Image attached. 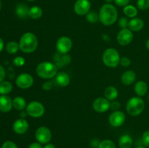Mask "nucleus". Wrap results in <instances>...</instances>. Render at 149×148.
<instances>
[{
	"label": "nucleus",
	"instance_id": "obj_8",
	"mask_svg": "<svg viewBox=\"0 0 149 148\" xmlns=\"http://www.w3.org/2000/svg\"><path fill=\"white\" fill-rule=\"evenodd\" d=\"M72 46V40L71 39V38L66 36L60 37L57 40L56 44H55V48L58 53L63 54V55L68 54L71 51Z\"/></svg>",
	"mask_w": 149,
	"mask_h": 148
},
{
	"label": "nucleus",
	"instance_id": "obj_51",
	"mask_svg": "<svg viewBox=\"0 0 149 148\" xmlns=\"http://www.w3.org/2000/svg\"><path fill=\"white\" fill-rule=\"evenodd\" d=\"M148 101H149V94H148Z\"/></svg>",
	"mask_w": 149,
	"mask_h": 148
},
{
	"label": "nucleus",
	"instance_id": "obj_10",
	"mask_svg": "<svg viewBox=\"0 0 149 148\" xmlns=\"http://www.w3.org/2000/svg\"><path fill=\"white\" fill-rule=\"evenodd\" d=\"M134 35L132 31L129 28H122L118 33L116 36V40L121 46H127L132 41Z\"/></svg>",
	"mask_w": 149,
	"mask_h": 148
},
{
	"label": "nucleus",
	"instance_id": "obj_22",
	"mask_svg": "<svg viewBox=\"0 0 149 148\" xmlns=\"http://www.w3.org/2000/svg\"><path fill=\"white\" fill-rule=\"evenodd\" d=\"M13 106L16 110L23 111L26 108V102L23 97L17 96L13 100Z\"/></svg>",
	"mask_w": 149,
	"mask_h": 148
},
{
	"label": "nucleus",
	"instance_id": "obj_28",
	"mask_svg": "<svg viewBox=\"0 0 149 148\" xmlns=\"http://www.w3.org/2000/svg\"><path fill=\"white\" fill-rule=\"evenodd\" d=\"M20 49L19 43L15 41H10L6 45V51L10 54H15Z\"/></svg>",
	"mask_w": 149,
	"mask_h": 148
},
{
	"label": "nucleus",
	"instance_id": "obj_16",
	"mask_svg": "<svg viewBox=\"0 0 149 148\" xmlns=\"http://www.w3.org/2000/svg\"><path fill=\"white\" fill-rule=\"evenodd\" d=\"M136 80V73L133 71H127L123 73L121 76V81L125 86H130L135 83Z\"/></svg>",
	"mask_w": 149,
	"mask_h": 148
},
{
	"label": "nucleus",
	"instance_id": "obj_33",
	"mask_svg": "<svg viewBox=\"0 0 149 148\" xmlns=\"http://www.w3.org/2000/svg\"><path fill=\"white\" fill-rule=\"evenodd\" d=\"M142 142L146 147H149V130L146 131L142 135Z\"/></svg>",
	"mask_w": 149,
	"mask_h": 148
},
{
	"label": "nucleus",
	"instance_id": "obj_13",
	"mask_svg": "<svg viewBox=\"0 0 149 148\" xmlns=\"http://www.w3.org/2000/svg\"><path fill=\"white\" fill-rule=\"evenodd\" d=\"M110 101L106 97H97L93 103V108L97 113H105L110 109Z\"/></svg>",
	"mask_w": 149,
	"mask_h": 148
},
{
	"label": "nucleus",
	"instance_id": "obj_46",
	"mask_svg": "<svg viewBox=\"0 0 149 148\" xmlns=\"http://www.w3.org/2000/svg\"><path fill=\"white\" fill-rule=\"evenodd\" d=\"M146 46L147 49L149 50V39L146 41Z\"/></svg>",
	"mask_w": 149,
	"mask_h": 148
},
{
	"label": "nucleus",
	"instance_id": "obj_4",
	"mask_svg": "<svg viewBox=\"0 0 149 148\" xmlns=\"http://www.w3.org/2000/svg\"><path fill=\"white\" fill-rule=\"evenodd\" d=\"M145 109V102L141 97H132L126 104V110L131 116H138Z\"/></svg>",
	"mask_w": 149,
	"mask_h": 148
},
{
	"label": "nucleus",
	"instance_id": "obj_44",
	"mask_svg": "<svg viewBox=\"0 0 149 148\" xmlns=\"http://www.w3.org/2000/svg\"><path fill=\"white\" fill-rule=\"evenodd\" d=\"M4 41H3V39L0 37V52H1V51L4 49Z\"/></svg>",
	"mask_w": 149,
	"mask_h": 148
},
{
	"label": "nucleus",
	"instance_id": "obj_25",
	"mask_svg": "<svg viewBox=\"0 0 149 148\" xmlns=\"http://www.w3.org/2000/svg\"><path fill=\"white\" fill-rule=\"evenodd\" d=\"M124 13H125V15L128 17H130V18H134V17H136V16L138 15V9L133 5H131V4H128V5L125 6L124 7L123 10Z\"/></svg>",
	"mask_w": 149,
	"mask_h": 148
},
{
	"label": "nucleus",
	"instance_id": "obj_39",
	"mask_svg": "<svg viewBox=\"0 0 149 148\" xmlns=\"http://www.w3.org/2000/svg\"><path fill=\"white\" fill-rule=\"evenodd\" d=\"M52 88V84L50 81H45L42 84V89L45 91H49Z\"/></svg>",
	"mask_w": 149,
	"mask_h": 148
},
{
	"label": "nucleus",
	"instance_id": "obj_47",
	"mask_svg": "<svg viewBox=\"0 0 149 148\" xmlns=\"http://www.w3.org/2000/svg\"><path fill=\"white\" fill-rule=\"evenodd\" d=\"M105 1H106V3H107V4H111L113 1H114V0H105Z\"/></svg>",
	"mask_w": 149,
	"mask_h": 148
},
{
	"label": "nucleus",
	"instance_id": "obj_11",
	"mask_svg": "<svg viewBox=\"0 0 149 148\" xmlns=\"http://www.w3.org/2000/svg\"><path fill=\"white\" fill-rule=\"evenodd\" d=\"M126 115L125 113L121 110L113 111L109 117V122L113 127L119 128L125 123Z\"/></svg>",
	"mask_w": 149,
	"mask_h": 148
},
{
	"label": "nucleus",
	"instance_id": "obj_6",
	"mask_svg": "<svg viewBox=\"0 0 149 148\" xmlns=\"http://www.w3.org/2000/svg\"><path fill=\"white\" fill-rule=\"evenodd\" d=\"M27 114L31 118H38L45 114V107L42 102L39 101H31L27 104L26 108Z\"/></svg>",
	"mask_w": 149,
	"mask_h": 148
},
{
	"label": "nucleus",
	"instance_id": "obj_15",
	"mask_svg": "<svg viewBox=\"0 0 149 148\" xmlns=\"http://www.w3.org/2000/svg\"><path fill=\"white\" fill-rule=\"evenodd\" d=\"M13 107V100L10 97L7 95L0 96V111L2 113H8Z\"/></svg>",
	"mask_w": 149,
	"mask_h": 148
},
{
	"label": "nucleus",
	"instance_id": "obj_45",
	"mask_svg": "<svg viewBox=\"0 0 149 148\" xmlns=\"http://www.w3.org/2000/svg\"><path fill=\"white\" fill-rule=\"evenodd\" d=\"M26 114H27V113H26V111L24 112V111H23H23L21 112V113H20V117H21V118H24L26 116ZM27 115H28V114H27Z\"/></svg>",
	"mask_w": 149,
	"mask_h": 148
},
{
	"label": "nucleus",
	"instance_id": "obj_40",
	"mask_svg": "<svg viewBox=\"0 0 149 148\" xmlns=\"http://www.w3.org/2000/svg\"><path fill=\"white\" fill-rule=\"evenodd\" d=\"M6 77L5 70L1 65H0V82L3 81Z\"/></svg>",
	"mask_w": 149,
	"mask_h": 148
},
{
	"label": "nucleus",
	"instance_id": "obj_49",
	"mask_svg": "<svg viewBox=\"0 0 149 148\" xmlns=\"http://www.w3.org/2000/svg\"><path fill=\"white\" fill-rule=\"evenodd\" d=\"M1 0H0V10H1Z\"/></svg>",
	"mask_w": 149,
	"mask_h": 148
},
{
	"label": "nucleus",
	"instance_id": "obj_35",
	"mask_svg": "<svg viewBox=\"0 0 149 148\" xmlns=\"http://www.w3.org/2000/svg\"><path fill=\"white\" fill-rule=\"evenodd\" d=\"M129 25V21H128L127 17H121L119 20V26L121 28H127Z\"/></svg>",
	"mask_w": 149,
	"mask_h": 148
},
{
	"label": "nucleus",
	"instance_id": "obj_26",
	"mask_svg": "<svg viewBox=\"0 0 149 148\" xmlns=\"http://www.w3.org/2000/svg\"><path fill=\"white\" fill-rule=\"evenodd\" d=\"M58 57L57 56L56 57L58 59H55V61H56V63H57V66H62V65H68L71 62V56L67 54L65 55H63V54H60L58 53Z\"/></svg>",
	"mask_w": 149,
	"mask_h": 148
},
{
	"label": "nucleus",
	"instance_id": "obj_36",
	"mask_svg": "<svg viewBox=\"0 0 149 148\" xmlns=\"http://www.w3.org/2000/svg\"><path fill=\"white\" fill-rule=\"evenodd\" d=\"M1 148H18V147L12 141H6L1 146Z\"/></svg>",
	"mask_w": 149,
	"mask_h": 148
},
{
	"label": "nucleus",
	"instance_id": "obj_43",
	"mask_svg": "<svg viewBox=\"0 0 149 148\" xmlns=\"http://www.w3.org/2000/svg\"><path fill=\"white\" fill-rule=\"evenodd\" d=\"M43 148H56V147H55V146L53 145V144H52L49 142V143L46 144Z\"/></svg>",
	"mask_w": 149,
	"mask_h": 148
},
{
	"label": "nucleus",
	"instance_id": "obj_30",
	"mask_svg": "<svg viewBox=\"0 0 149 148\" xmlns=\"http://www.w3.org/2000/svg\"><path fill=\"white\" fill-rule=\"evenodd\" d=\"M97 148H116L114 142L111 139H104L99 143Z\"/></svg>",
	"mask_w": 149,
	"mask_h": 148
},
{
	"label": "nucleus",
	"instance_id": "obj_23",
	"mask_svg": "<svg viewBox=\"0 0 149 148\" xmlns=\"http://www.w3.org/2000/svg\"><path fill=\"white\" fill-rule=\"evenodd\" d=\"M29 7L25 4H19L16 7L15 13L17 16L20 18H26L29 16Z\"/></svg>",
	"mask_w": 149,
	"mask_h": 148
},
{
	"label": "nucleus",
	"instance_id": "obj_9",
	"mask_svg": "<svg viewBox=\"0 0 149 148\" xmlns=\"http://www.w3.org/2000/svg\"><path fill=\"white\" fill-rule=\"evenodd\" d=\"M34 80L31 74L27 73H20L15 80V84L17 87L22 89H27L33 86Z\"/></svg>",
	"mask_w": 149,
	"mask_h": 148
},
{
	"label": "nucleus",
	"instance_id": "obj_3",
	"mask_svg": "<svg viewBox=\"0 0 149 148\" xmlns=\"http://www.w3.org/2000/svg\"><path fill=\"white\" fill-rule=\"evenodd\" d=\"M58 66L49 61H44L38 64L36 68V74L44 79L53 78L58 73Z\"/></svg>",
	"mask_w": 149,
	"mask_h": 148
},
{
	"label": "nucleus",
	"instance_id": "obj_14",
	"mask_svg": "<svg viewBox=\"0 0 149 148\" xmlns=\"http://www.w3.org/2000/svg\"><path fill=\"white\" fill-rule=\"evenodd\" d=\"M29 124L25 118L17 119L13 123V131L17 134H23L29 130Z\"/></svg>",
	"mask_w": 149,
	"mask_h": 148
},
{
	"label": "nucleus",
	"instance_id": "obj_48",
	"mask_svg": "<svg viewBox=\"0 0 149 148\" xmlns=\"http://www.w3.org/2000/svg\"><path fill=\"white\" fill-rule=\"evenodd\" d=\"M136 148H146V147H145V146H138V147H137Z\"/></svg>",
	"mask_w": 149,
	"mask_h": 148
},
{
	"label": "nucleus",
	"instance_id": "obj_17",
	"mask_svg": "<svg viewBox=\"0 0 149 148\" xmlns=\"http://www.w3.org/2000/svg\"><path fill=\"white\" fill-rule=\"evenodd\" d=\"M144 27V21L139 17H134L129 21L128 28L132 31H140Z\"/></svg>",
	"mask_w": 149,
	"mask_h": 148
},
{
	"label": "nucleus",
	"instance_id": "obj_27",
	"mask_svg": "<svg viewBox=\"0 0 149 148\" xmlns=\"http://www.w3.org/2000/svg\"><path fill=\"white\" fill-rule=\"evenodd\" d=\"M13 90V84L10 81H3L0 82V94L7 95Z\"/></svg>",
	"mask_w": 149,
	"mask_h": 148
},
{
	"label": "nucleus",
	"instance_id": "obj_21",
	"mask_svg": "<svg viewBox=\"0 0 149 148\" xmlns=\"http://www.w3.org/2000/svg\"><path fill=\"white\" fill-rule=\"evenodd\" d=\"M119 95V91L118 89L113 86H109L106 87L104 91V96L109 101H113L116 100V99Z\"/></svg>",
	"mask_w": 149,
	"mask_h": 148
},
{
	"label": "nucleus",
	"instance_id": "obj_50",
	"mask_svg": "<svg viewBox=\"0 0 149 148\" xmlns=\"http://www.w3.org/2000/svg\"><path fill=\"white\" fill-rule=\"evenodd\" d=\"M29 1H36V0H27Z\"/></svg>",
	"mask_w": 149,
	"mask_h": 148
},
{
	"label": "nucleus",
	"instance_id": "obj_32",
	"mask_svg": "<svg viewBox=\"0 0 149 148\" xmlns=\"http://www.w3.org/2000/svg\"><path fill=\"white\" fill-rule=\"evenodd\" d=\"M26 63V59L23 57H16L13 59V64L17 67H21L23 66Z\"/></svg>",
	"mask_w": 149,
	"mask_h": 148
},
{
	"label": "nucleus",
	"instance_id": "obj_1",
	"mask_svg": "<svg viewBox=\"0 0 149 148\" xmlns=\"http://www.w3.org/2000/svg\"><path fill=\"white\" fill-rule=\"evenodd\" d=\"M118 18V12L111 4H105L99 12V21L106 26L114 24Z\"/></svg>",
	"mask_w": 149,
	"mask_h": 148
},
{
	"label": "nucleus",
	"instance_id": "obj_20",
	"mask_svg": "<svg viewBox=\"0 0 149 148\" xmlns=\"http://www.w3.org/2000/svg\"><path fill=\"white\" fill-rule=\"evenodd\" d=\"M118 143L120 148H131L133 145V140L130 135L123 134L119 137Z\"/></svg>",
	"mask_w": 149,
	"mask_h": 148
},
{
	"label": "nucleus",
	"instance_id": "obj_24",
	"mask_svg": "<svg viewBox=\"0 0 149 148\" xmlns=\"http://www.w3.org/2000/svg\"><path fill=\"white\" fill-rule=\"evenodd\" d=\"M42 15H43V10L39 6H33L29 9V17H30L31 18L37 20L42 17Z\"/></svg>",
	"mask_w": 149,
	"mask_h": 148
},
{
	"label": "nucleus",
	"instance_id": "obj_7",
	"mask_svg": "<svg viewBox=\"0 0 149 148\" xmlns=\"http://www.w3.org/2000/svg\"><path fill=\"white\" fill-rule=\"evenodd\" d=\"M35 138L39 143L46 145L49 143L52 139V132L47 126H40L36 130Z\"/></svg>",
	"mask_w": 149,
	"mask_h": 148
},
{
	"label": "nucleus",
	"instance_id": "obj_34",
	"mask_svg": "<svg viewBox=\"0 0 149 148\" xmlns=\"http://www.w3.org/2000/svg\"><path fill=\"white\" fill-rule=\"evenodd\" d=\"M120 65L122 67L127 68V67H129L131 65L130 59L127 57H121L120 59Z\"/></svg>",
	"mask_w": 149,
	"mask_h": 148
},
{
	"label": "nucleus",
	"instance_id": "obj_18",
	"mask_svg": "<svg viewBox=\"0 0 149 148\" xmlns=\"http://www.w3.org/2000/svg\"><path fill=\"white\" fill-rule=\"evenodd\" d=\"M148 84L143 81H138L134 86V91L138 97H143L148 92Z\"/></svg>",
	"mask_w": 149,
	"mask_h": 148
},
{
	"label": "nucleus",
	"instance_id": "obj_2",
	"mask_svg": "<svg viewBox=\"0 0 149 148\" xmlns=\"http://www.w3.org/2000/svg\"><path fill=\"white\" fill-rule=\"evenodd\" d=\"M20 51L26 54L33 53L38 47V39L34 33L26 32L23 33L19 41Z\"/></svg>",
	"mask_w": 149,
	"mask_h": 148
},
{
	"label": "nucleus",
	"instance_id": "obj_38",
	"mask_svg": "<svg viewBox=\"0 0 149 148\" xmlns=\"http://www.w3.org/2000/svg\"><path fill=\"white\" fill-rule=\"evenodd\" d=\"M130 0H114L115 4L119 7H124L128 5Z\"/></svg>",
	"mask_w": 149,
	"mask_h": 148
},
{
	"label": "nucleus",
	"instance_id": "obj_42",
	"mask_svg": "<svg viewBox=\"0 0 149 148\" xmlns=\"http://www.w3.org/2000/svg\"><path fill=\"white\" fill-rule=\"evenodd\" d=\"M99 143H100V142H99L98 141H97L96 139H94V140L92 141V146H93V147H98Z\"/></svg>",
	"mask_w": 149,
	"mask_h": 148
},
{
	"label": "nucleus",
	"instance_id": "obj_31",
	"mask_svg": "<svg viewBox=\"0 0 149 148\" xmlns=\"http://www.w3.org/2000/svg\"><path fill=\"white\" fill-rule=\"evenodd\" d=\"M137 7L141 10H146L149 8V0H138Z\"/></svg>",
	"mask_w": 149,
	"mask_h": 148
},
{
	"label": "nucleus",
	"instance_id": "obj_29",
	"mask_svg": "<svg viewBox=\"0 0 149 148\" xmlns=\"http://www.w3.org/2000/svg\"><path fill=\"white\" fill-rule=\"evenodd\" d=\"M86 19L90 23H96L99 20V15L95 11H90L86 15Z\"/></svg>",
	"mask_w": 149,
	"mask_h": 148
},
{
	"label": "nucleus",
	"instance_id": "obj_19",
	"mask_svg": "<svg viewBox=\"0 0 149 148\" xmlns=\"http://www.w3.org/2000/svg\"><path fill=\"white\" fill-rule=\"evenodd\" d=\"M55 81L58 86L66 87L70 84V77L65 72H59L55 75Z\"/></svg>",
	"mask_w": 149,
	"mask_h": 148
},
{
	"label": "nucleus",
	"instance_id": "obj_37",
	"mask_svg": "<svg viewBox=\"0 0 149 148\" xmlns=\"http://www.w3.org/2000/svg\"><path fill=\"white\" fill-rule=\"evenodd\" d=\"M121 104L119 103V101H116V100H113L111 101V102L110 103V108L113 111H116V110H119V109L120 108Z\"/></svg>",
	"mask_w": 149,
	"mask_h": 148
},
{
	"label": "nucleus",
	"instance_id": "obj_12",
	"mask_svg": "<svg viewBox=\"0 0 149 148\" xmlns=\"http://www.w3.org/2000/svg\"><path fill=\"white\" fill-rule=\"evenodd\" d=\"M91 4L89 0H77L74 6V10L78 15H86L90 12Z\"/></svg>",
	"mask_w": 149,
	"mask_h": 148
},
{
	"label": "nucleus",
	"instance_id": "obj_5",
	"mask_svg": "<svg viewBox=\"0 0 149 148\" xmlns=\"http://www.w3.org/2000/svg\"><path fill=\"white\" fill-rule=\"evenodd\" d=\"M121 57L114 48H108L103 52L102 60L105 65L109 68H116L120 64Z\"/></svg>",
	"mask_w": 149,
	"mask_h": 148
},
{
	"label": "nucleus",
	"instance_id": "obj_41",
	"mask_svg": "<svg viewBox=\"0 0 149 148\" xmlns=\"http://www.w3.org/2000/svg\"><path fill=\"white\" fill-rule=\"evenodd\" d=\"M28 148H43L42 146V144L39 143V142H33V143L30 144L28 147Z\"/></svg>",
	"mask_w": 149,
	"mask_h": 148
}]
</instances>
